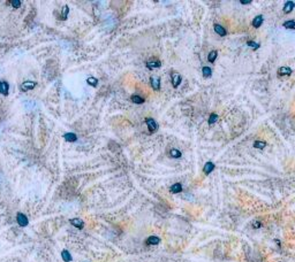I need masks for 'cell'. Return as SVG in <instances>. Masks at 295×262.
I'll use <instances>...</instances> for the list:
<instances>
[{"label": "cell", "instance_id": "ac0fdd59", "mask_svg": "<svg viewBox=\"0 0 295 262\" xmlns=\"http://www.w3.org/2000/svg\"><path fill=\"white\" fill-rule=\"evenodd\" d=\"M217 58H218V51L213 50V51H211V52L209 53V55H208V61H209L210 63H213V62L217 60Z\"/></svg>", "mask_w": 295, "mask_h": 262}, {"label": "cell", "instance_id": "6da1fadb", "mask_svg": "<svg viewBox=\"0 0 295 262\" xmlns=\"http://www.w3.org/2000/svg\"><path fill=\"white\" fill-rule=\"evenodd\" d=\"M171 79H172V85L174 89H177V86L181 84V81H182V77L181 75L177 72H172L171 74Z\"/></svg>", "mask_w": 295, "mask_h": 262}, {"label": "cell", "instance_id": "83f0119b", "mask_svg": "<svg viewBox=\"0 0 295 262\" xmlns=\"http://www.w3.org/2000/svg\"><path fill=\"white\" fill-rule=\"evenodd\" d=\"M8 2H11L12 4V6L14 8H20L21 7V1L20 0H11V1H8Z\"/></svg>", "mask_w": 295, "mask_h": 262}, {"label": "cell", "instance_id": "3957f363", "mask_svg": "<svg viewBox=\"0 0 295 262\" xmlns=\"http://www.w3.org/2000/svg\"><path fill=\"white\" fill-rule=\"evenodd\" d=\"M16 221H17V224L22 227V228H24L27 227L28 224H29V220H28V217L27 215H24L23 213H17V215H16Z\"/></svg>", "mask_w": 295, "mask_h": 262}, {"label": "cell", "instance_id": "5bb4252c", "mask_svg": "<svg viewBox=\"0 0 295 262\" xmlns=\"http://www.w3.org/2000/svg\"><path fill=\"white\" fill-rule=\"evenodd\" d=\"M294 7H295V4L293 1H286L285 5H284V13L289 14L290 12H293Z\"/></svg>", "mask_w": 295, "mask_h": 262}, {"label": "cell", "instance_id": "5b68a950", "mask_svg": "<svg viewBox=\"0 0 295 262\" xmlns=\"http://www.w3.org/2000/svg\"><path fill=\"white\" fill-rule=\"evenodd\" d=\"M35 86H36V82H33V81H26V82H23V83L20 85V89H21V91L27 92V91H29V90H33Z\"/></svg>", "mask_w": 295, "mask_h": 262}, {"label": "cell", "instance_id": "52a82bcc", "mask_svg": "<svg viewBox=\"0 0 295 262\" xmlns=\"http://www.w3.org/2000/svg\"><path fill=\"white\" fill-rule=\"evenodd\" d=\"M215 168H216L215 163H213V162H211V161H209V162H206V163L204 164L203 172L205 174V175H210L211 172L215 170Z\"/></svg>", "mask_w": 295, "mask_h": 262}, {"label": "cell", "instance_id": "d6986e66", "mask_svg": "<svg viewBox=\"0 0 295 262\" xmlns=\"http://www.w3.org/2000/svg\"><path fill=\"white\" fill-rule=\"evenodd\" d=\"M130 99H131V101H133L134 104H137V105H141V104H143V102H144V98H142L141 96H137V94L131 96Z\"/></svg>", "mask_w": 295, "mask_h": 262}, {"label": "cell", "instance_id": "f1b7e54d", "mask_svg": "<svg viewBox=\"0 0 295 262\" xmlns=\"http://www.w3.org/2000/svg\"><path fill=\"white\" fill-rule=\"evenodd\" d=\"M251 227H253L254 229H258V228L262 227V223L259 222V221H254V222L251 223Z\"/></svg>", "mask_w": 295, "mask_h": 262}, {"label": "cell", "instance_id": "4fadbf2b", "mask_svg": "<svg viewBox=\"0 0 295 262\" xmlns=\"http://www.w3.org/2000/svg\"><path fill=\"white\" fill-rule=\"evenodd\" d=\"M159 242H160V238H159V237H157V236L148 237V239L145 240V244H146V245H149V246H151V245H158Z\"/></svg>", "mask_w": 295, "mask_h": 262}, {"label": "cell", "instance_id": "9a60e30c", "mask_svg": "<svg viewBox=\"0 0 295 262\" xmlns=\"http://www.w3.org/2000/svg\"><path fill=\"white\" fill-rule=\"evenodd\" d=\"M64 138H65L67 142H69V143H74V142L77 140V136L74 132H67V133L64 135Z\"/></svg>", "mask_w": 295, "mask_h": 262}, {"label": "cell", "instance_id": "e0dca14e", "mask_svg": "<svg viewBox=\"0 0 295 262\" xmlns=\"http://www.w3.org/2000/svg\"><path fill=\"white\" fill-rule=\"evenodd\" d=\"M61 257H62V260H64L65 262H71L73 260L71 253H69L67 249H64V251L61 252Z\"/></svg>", "mask_w": 295, "mask_h": 262}, {"label": "cell", "instance_id": "9c48e42d", "mask_svg": "<svg viewBox=\"0 0 295 262\" xmlns=\"http://www.w3.org/2000/svg\"><path fill=\"white\" fill-rule=\"evenodd\" d=\"M8 92H9V84L6 81H1L0 82V93L2 96H8Z\"/></svg>", "mask_w": 295, "mask_h": 262}, {"label": "cell", "instance_id": "8992f818", "mask_svg": "<svg viewBox=\"0 0 295 262\" xmlns=\"http://www.w3.org/2000/svg\"><path fill=\"white\" fill-rule=\"evenodd\" d=\"M69 222H71V224H72L73 227H75V228H77V229H80V230L84 228V222H83L81 218H79V217L72 218Z\"/></svg>", "mask_w": 295, "mask_h": 262}, {"label": "cell", "instance_id": "7a4b0ae2", "mask_svg": "<svg viewBox=\"0 0 295 262\" xmlns=\"http://www.w3.org/2000/svg\"><path fill=\"white\" fill-rule=\"evenodd\" d=\"M145 123H146V126L150 132H156L158 130V123L153 120L152 117H146L145 118Z\"/></svg>", "mask_w": 295, "mask_h": 262}, {"label": "cell", "instance_id": "ffe728a7", "mask_svg": "<svg viewBox=\"0 0 295 262\" xmlns=\"http://www.w3.org/2000/svg\"><path fill=\"white\" fill-rule=\"evenodd\" d=\"M170 157H174V159H179V157H182V153H181V151L177 150V148H172L170 151Z\"/></svg>", "mask_w": 295, "mask_h": 262}, {"label": "cell", "instance_id": "8fae6325", "mask_svg": "<svg viewBox=\"0 0 295 262\" xmlns=\"http://www.w3.org/2000/svg\"><path fill=\"white\" fill-rule=\"evenodd\" d=\"M263 22H264V17H263V15H257L255 19L253 20L251 24H253V26H254L255 29H257V28H259V26H262Z\"/></svg>", "mask_w": 295, "mask_h": 262}, {"label": "cell", "instance_id": "603a6c76", "mask_svg": "<svg viewBox=\"0 0 295 262\" xmlns=\"http://www.w3.org/2000/svg\"><path fill=\"white\" fill-rule=\"evenodd\" d=\"M202 74H203L204 77H211V75H212V69H211L210 67H203L202 68Z\"/></svg>", "mask_w": 295, "mask_h": 262}, {"label": "cell", "instance_id": "2e32d148", "mask_svg": "<svg viewBox=\"0 0 295 262\" xmlns=\"http://www.w3.org/2000/svg\"><path fill=\"white\" fill-rule=\"evenodd\" d=\"M170 191H171V193H173V194L180 193V192L182 191V185H181L180 183L173 184V185H172V186L170 187Z\"/></svg>", "mask_w": 295, "mask_h": 262}, {"label": "cell", "instance_id": "484cf974", "mask_svg": "<svg viewBox=\"0 0 295 262\" xmlns=\"http://www.w3.org/2000/svg\"><path fill=\"white\" fill-rule=\"evenodd\" d=\"M247 45L249 46V47H251L254 51H256L257 48H259V46H261L258 43H256V41H254V40H248V41H247Z\"/></svg>", "mask_w": 295, "mask_h": 262}, {"label": "cell", "instance_id": "d4e9b609", "mask_svg": "<svg viewBox=\"0 0 295 262\" xmlns=\"http://www.w3.org/2000/svg\"><path fill=\"white\" fill-rule=\"evenodd\" d=\"M86 83L89 84L90 86H97V84H98V79L96 78V77H92V76H90V77H88L86 78Z\"/></svg>", "mask_w": 295, "mask_h": 262}, {"label": "cell", "instance_id": "cb8c5ba5", "mask_svg": "<svg viewBox=\"0 0 295 262\" xmlns=\"http://www.w3.org/2000/svg\"><path fill=\"white\" fill-rule=\"evenodd\" d=\"M218 118H219V116H218V114H216V113H212L210 115V117H209V121H208V123H209V125H212V124H215L216 123L217 121H218Z\"/></svg>", "mask_w": 295, "mask_h": 262}, {"label": "cell", "instance_id": "44dd1931", "mask_svg": "<svg viewBox=\"0 0 295 262\" xmlns=\"http://www.w3.org/2000/svg\"><path fill=\"white\" fill-rule=\"evenodd\" d=\"M284 28L286 29H290V30H294L295 29V20H288L286 22H284Z\"/></svg>", "mask_w": 295, "mask_h": 262}, {"label": "cell", "instance_id": "7c38bea8", "mask_svg": "<svg viewBox=\"0 0 295 262\" xmlns=\"http://www.w3.org/2000/svg\"><path fill=\"white\" fill-rule=\"evenodd\" d=\"M293 72V70L289 67H280L278 69V75L279 76H289Z\"/></svg>", "mask_w": 295, "mask_h": 262}, {"label": "cell", "instance_id": "30bf717a", "mask_svg": "<svg viewBox=\"0 0 295 262\" xmlns=\"http://www.w3.org/2000/svg\"><path fill=\"white\" fill-rule=\"evenodd\" d=\"M213 29H215L216 33H218V35H219V36H221V37H224V36H226V35H227V30H226L223 26L218 24V23H216V24L213 26Z\"/></svg>", "mask_w": 295, "mask_h": 262}, {"label": "cell", "instance_id": "f546056e", "mask_svg": "<svg viewBox=\"0 0 295 262\" xmlns=\"http://www.w3.org/2000/svg\"><path fill=\"white\" fill-rule=\"evenodd\" d=\"M240 2H241L242 5H248V4H250L251 1H240Z\"/></svg>", "mask_w": 295, "mask_h": 262}, {"label": "cell", "instance_id": "7402d4cb", "mask_svg": "<svg viewBox=\"0 0 295 262\" xmlns=\"http://www.w3.org/2000/svg\"><path fill=\"white\" fill-rule=\"evenodd\" d=\"M266 142H263V140H256L255 143H254V147L255 148H259V150H263V148H265L266 147Z\"/></svg>", "mask_w": 295, "mask_h": 262}, {"label": "cell", "instance_id": "ba28073f", "mask_svg": "<svg viewBox=\"0 0 295 262\" xmlns=\"http://www.w3.org/2000/svg\"><path fill=\"white\" fill-rule=\"evenodd\" d=\"M150 83H151V86H152V89L153 90H156V91H159L160 90V78L159 77H156V76H152L150 78Z\"/></svg>", "mask_w": 295, "mask_h": 262}, {"label": "cell", "instance_id": "4316f807", "mask_svg": "<svg viewBox=\"0 0 295 262\" xmlns=\"http://www.w3.org/2000/svg\"><path fill=\"white\" fill-rule=\"evenodd\" d=\"M68 14H69V7L65 5V6L62 7V14H61L62 17H61V19H62V20H66L67 16H68Z\"/></svg>", "mask_w": 295, "mask_h": 262}, {"label": "cell", "instance_id": "277c9868", "mask_svg": "<svg viewBox=\"0 0 295 262\" xmlns=\"http://www.w3.org/2000/svg\"><path fill=\"white\" fill-rule=\"evenodd\" d=\"M160 66H162V62L157 58H151L146 61V68L148 69H156V68H159Z\"/></svg>", "mask_w": 295, "mask_h": 262}]
</instances>
